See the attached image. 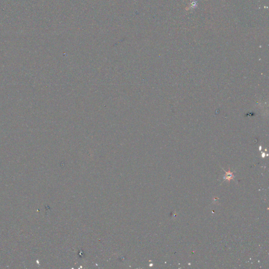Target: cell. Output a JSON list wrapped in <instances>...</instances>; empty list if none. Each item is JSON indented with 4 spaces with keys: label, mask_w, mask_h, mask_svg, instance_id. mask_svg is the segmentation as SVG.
<instances>
[{
    "label": "cell",
    "mask_w": 269,
    "mask_h": 269,
    "mask_svg": "<svg viewBox=\"0 0 269 269\" xmlns=\"http://www.w3.org/2000/svg\"><path fill=\"white\" fill-rule=\"evenodd\" d=\"M225 172H226V174H225V176L224 177L225 180H228L229 182L231 180H233V178H234V176H233V172H231L230 169H229V170L228 172H226V171H225Z\"/></svg>",
    "instance_id": "1"
}]
</instances>
